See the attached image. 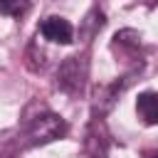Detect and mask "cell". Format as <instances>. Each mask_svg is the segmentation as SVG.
<instances>
[{
    "label": "cell",
    "mask_w": 158,
    "mask_h": 158,
    "mask_svg": "<svg viewBox=\"0 0 158 158\" xmlns=\"http://www.w3.org/2000/svg\"><path fill=\"white\" fill-rule=\"evenodd\" d=\"M64 133H67V123H64L62 116H57V114H42V116H35V118L27 121V126L20 133V143H22V148L42 146V143L62 138Z\"/></svg>",
    "instance_id": "obj_1"
},
{
    "label": "cell",
    "mask_w": 158,
    "mask_h": 158,
    "mask_svg": "<svg viewBox=\"0 0 158 158\" xmlns=\"http://www.w3.org/2000/svg\"><path fill=\"white\" fill-rule=\"evenodd\" d=\"M84 77H86V62H84V57H67L59 64L57 79H59V86L64 91H77L84 84Z\"/></svg>",
    "instance_id": "obj_2"
},
{
    "label": "cell",
    "mask_w": 158,
    "mask_h": 158,
    "mask_svg": "<svg viewBox=\"0 0 158 158\" xmlns=\"http://www.w3.org/2000/svg\"><path fill=\"white\" fill-rule=\"evenodd\" d=\"M84 153H86V158H109V136H106L104 123L99 118L91 121L89 128H86Z\"/></svg>",
    "instance_id": "obj_3"
},
{
    "label": "cell",
    "mask_w": 158,
    "mask_h": 158,
    "mask_svg": "<svg viewBox=\"0 0 158 158\" xmlns=\"http://www.w3.org/2000/svg\"><path fill=\"white\" fill-rule=\"evenodd\" d=\"M40 32H42L44 40H49L54 44H69V42H74V27L64 17H59V15H52V17L42 20Z\"/></svg>",
    "instance_id": "obj_4"
},
{
    "label": "cell",
    "mask_w": 158,
    "mask_h": 158,
    "mask_svg": "<svg viewBox=\"0 0 158 158\" xmlns=\"http://www.w3.org/2000/svg\"><path fill=\"white\" fill-rule=\"evenodd\" d=\"M136 114L143 123L156 126L158 123V91H143L136 99Z\"/></svg>",
    "instance_id": "obj_5"
},
{
    "label": "cell",
    "mask_w": 158,
    "mask_h": 158,
    "mask_svg": "<svg viewBox=\"0 0 158 158\" xmlns=\"http://www.w3.org/2000/svg\"><path fill=\"white\" fill-rule=\"evenodd\" d=\"M30 10V0H0V12L10 17H22Z\"/></svg>",
    "instance_id": "obj_6"
},
{
    "label": "cell",
    "mask_w": 158,
    "mask_h": 158,
    "mask_svg": "<svg viewBox=\"0 0 158 158\" xmlns=\"http://www.w3.org/2000/svg\"><path fill=\"white\" fill-rule=\"evenodd\" d=\"M114 40H116V44H123V47H131V49H136L141 44V35L136 30H121V32H116Z\"/></svg>",
    "instance_id": "obj_7"
},
{
    "label": "cell",
    "mask_w": 158,
    "mask_h": 158,
    "mask_svg": "<svg viewBox=\"0 0 158 158\" xmlns=\"http://www.w3.org/2000/svg\"><path fill=\"white\" fill-rule=\"evenodd\" d=\"M148 158H158V153H153V156H148Z\"/></svg>",
    "instance_id": "obj_8"
}]
</instances>
